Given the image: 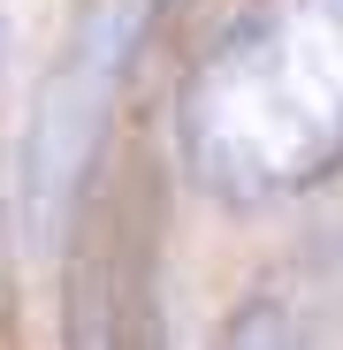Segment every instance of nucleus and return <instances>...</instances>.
Instances as JSON below:
<instances>
[{
	"label": "nucleus",
	"mask_w": 343,
	"mask_h": 350,
	"mask_svg": "<svg viewBox=\"0 0 343 350\" xmlns=\"http://www.w3.org/2000/svg\"><path fill=\"white\" fill-rule=\"evenodd\" d=\"M183 175L221 206H282L343 167V0H244L176 92Z\"/></svg>",
	"instance_id": "1"
},
{
	"label": "nucleus",
	"mask_w": 343,
	"mask_h": 350,
	"mask_svg": "<svg viewBox=\"0 0 343 350\" xmlns=\"http://www.w3.org/2000/svg\"><path fill=\"white\" fill-rule=\"evenodd\" d=\"M168 0H84L62 53L46 62L31 114H23V145H16V213L31 228V244H62L69 221L99 175L114 107H123V84L138 69V53L153 38Z\"/></svg>",
	"instance_id": "2"
},
{
	"label": "nucleus",
	"mask_w": 343,
	"mask_h": 350,
	"mask_svg": "<svg viewBox=\"0 0 343 350\" xmlns=\"http://www.w3.org/2000/svg\"><path fill=\"white\" fill-rule=\"evenodd\" d=\"M62 267V350H168L160 305V198L153 175L114 167L69 221Z\"/></svg>",
	"instance_id": "3"
},
{
	"label": "nucleus",
	"mask_w": 343,
	"mask_h": 350,
	"mask_svg": "<svg viewBox=\"0 0 343 350\" xmlns=\"http://www.w3.org/2000/svg\"><path fill=\"white\" fill-rule=\"evenodd\" d=\"M214 350H343V312L305 305L290 289H252L214 327Z\"/></svg>",
	"instance_id": "4"
},
{
	"label": "nucleus",
	"mask_w": 343,
	"mask_h": 350,
	"mask_svg": "<svg viewBox=\"0 0 343 350\" xmlns=\"http://www.w3.org/2000/svg\"><path fill=\"white\" fill-rule=\"evenodd\" d=\"M0 46H8V23H0ZM8 282H16V252H8V183H0V312H8Z\"/></svg>",
	"instance_id": "5"
}]
</instances>
